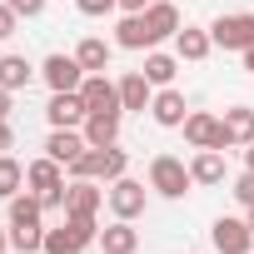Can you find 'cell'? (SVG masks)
<instances>
[{"label": "cell", "instance_id": "cell-1", "mask_svg": "<svg viewBox=\"0 0 254 254\" xmlns=\"http://www.w3.org/2000/svg\"><path fill=\"white\" fill-rule=\"evenodd\" d=\"M95 239H100V224L90 214H65V224L45 229V249L40 254H85Z\"/></svg>", "mask_w": 254, "mask_h": 254}, {"label": "cell", "instance_id": "cell-2", "mask_svg": "<svg viewBox=\"0 0 254 254\" xmlns=\"http://www.w3.org/2000/svg\"><path fill=\"white\" fill-rule=\"evenodd\" d=\"M25 190L40 194L45 209H65V165L50 160V155L30 160V165H25Z\"/></svg>", "mask_w": 254, "mask_h": 254}, {"label": "cell", "instance_id": "cell-3", "mask_svg": "<svg viewBox=\"0 0 254 254\" xmlns=\"http://www.w3.org/2000/svg\"><path fill=\"white\" fill-rule=\"evenodd\" d=\"M150 190L160 199H185L194 190V175H190V165L180 155H155L150 160Z\"/></svg>", "mask_w": 254, "mask_h": 254}, {"label": "cell", "instance_id": "cell-4", "mask_svg": "<svg viewBox=\"0 0 254 254\" xmlns=\"http://www.w3.org/2000/svg\"><path fill=\"white\" fill-rule=\"evenodd\" d=\"M180 130H185V140H190L194 150H234L229 135H224V120L209 115V110H190Z\"/></svg>", "mask_w": 254, "mask_h": 254}, {"label": "cell", "instance_id": "cell-5", "mask_svg": "<svg viewBox=\"0 0 254 254\" xmlns=\"http://www.w3.org/2000/svg\"><path fill=\"white\" fill-rule=\"evenodd\" d=\"M105 204H110L115 219H140L145 204H150V190H145L140 180H130V175H120V180L105 190Z\"/></svg>", "mask_w": 254, "mask_h": 254}, {"label": "cell", "instance_id": "cell-6", "mask_svg": "<svg viewBox=\"0 0 254 254\" xmlns=\"http://www.w3.org/2000/svg\"><path fill=\"white\" fill-rule=\"evenodd\" d=\"M209 35H214V45L219 50H249L254 45V15L249 10H234V15H219L214 25H209Z\"/></svg>", "mask_w": 254, "mask_h": 254}, {"label": "cell", "instance_id": "cell-7", "mask_svg": "<svg viewBox=\"0 0 254 254\" xmlns=\"http://www.w3.org/2000/svg\"><path fill=\"white\" fill-rule=\"evenodd\" d=\"M209 244H214L219 254H249V249H254V229H249V219L219 214L214 229H209Z\"/></svg>", "mask_w": 254, "mask_h": 254}, {"label": "cell", "instance_id": "cell-8", "mask_svg": "<svg viewBox=\"0 0 254 254\" xmlns=\"http://www.w3.org/2000/svg\"><path fill=\"white\" fill-rule=\"evenodd\" d=\"M45 120H50V130H80L90 120V110H85L80 90H55L50 105H45Z\"/></svg>", "mask_w": 254, "mask_h": 254}, {"label": "cell", "instance_id": "cell-9", "mask_svg": "<svg viewBox=\"0 0 254 254\" xmlns=\"http://www.w3.org/2000/svg\"><path fill=\"white\" fill-rule=\"evenodd\" d=\"M40 80L50 85V95H55V90H80V85H85V65H80L75 55H45Z\"/></svg>", "mask_w": 254, "mask_h": 254}, {"label": "cell", "instance_id": "cell-10", "mask_svg": "<svg viewBox=\"0 0 254 254\" xmlns=\"http://www.w3.org/2000/svg\"><path fill=\"white\" fill-rule=\"evenodd\" d=\"M185 115H190L185 90H175V85L155 90V100H150V120L160 125V130H180V125H185Z\"/></svg>", "mask_w": 254, "mask_h": 254}, {"label": "cell", "instance_id": "cell-11", "mask_svg": "<svg viewBox=\"0 0 254 254\" xmlns=\"http://www.w3.org/2000/svg\"><path fill=\"white\" fill-rule=\"evenodd\" d=\"M80 100H85V110H90V115H100V110H115V115H125V105H120V85H115L110 75H85V85H80Z\"/></svg>", "mask_w": 254, "mask_h": 254}, {"label": "cell", "instance_id": "cell-12", "mask_svg": "<svg viewBox=\"0 0 254 254\" xmlns=\"http://www.w3.org/2000/svg\"><path fill=\"white\" fill-rule=\"evenodd\" d=\"M100 204H105V185L100 180H70L65 185V214H100Z\"/></svg>", "mask_w": 254, "mask_h": 254}, {"label": "cell", "instance_id": "cell-13", "mask_svg": "<svg viewBox=\"0 0 254 254\" xmlns=\"http://www.w3.org/2000/svg\"><path fill=\"white\" fill-rule=\"evenodd\" d=\"M80 135H85V145H90V150H110V145H120V115H115V110L90 115V120L80 125Z\"/></svg>", "mask_w": 254, "mask_h": 254}, {"label": "cell", "instance_id": "cell-14", "mask_svg": "<svg viewBox=\"0 0 254 254\" xmlns=\"http://www.w3.org/2000/svg\"><path fill=\"white\" fill-rule=\"evenodd\" d=\"M115 45H120V50H155L160 40H155V30H150L145 15H120V25H115Z\"/></svg>", "mask_w": 254, "mask_h": 254}, {"label": "cell", "instance_id": "cell-15", "mask_svg": "<svg viewBox=\"0 0 254 254\" xmlns=\"http://www.w3.org/2000/svg\"><path fill=\"white\" fill-rule=\"evenodd\" d=\"M115 85H120V105H125V110H140V115L150 110V100H155V85L145 80V70H125Z\"/></svg>", "mask_w": 254, "mask_h": 254}, {"label": "cell", "instance_id": "cell-16", "mask_svg": "<svg viewBox=\"0 0 254 254\" xmlns=\"http://www.w3.org/2000/svg\"><path fill=\"white\" fill-rule=\"evenodd\" d=\"M95 244H100L105 254H135V249H140V229H135V219H115V224L100 229Z\"/></svg>", "mask_w": 254, "mask_h": 254}, {"label": "cell", "instance_id": "cell-17", "mask_svg": "<svg viewBox=\"0 0 254 254\" xmlns=\"http://www.w3.org/2000/svg\"><path fill=\"white\" fill-rule=\"evenodd\" d=\"M209 50H214V35H209V30H199V25H180V35H175V55H180V60L199 65V60H209Z\"/></svg>", "mask_w": 254, "mask_h": 254}, {"label": "cell", "instance_id": "cell-18", "mask_svg": "<svg viewBox=\"0 0 254 254\" xmlns=\"http://www.w3.org/2000/svg\"><path fill=\"white\" fill-rule=\"evenodd\" d=\"M85 150H90V145H85V135H80V130H50V140H45V155H50V160H60L65 170H70Z\"/></svg>", "mask_w": 254, "mask_h": 254}, {"label": "cell", "instance_id": "cell-19", "mask_svg": "<svg viewBox=\"0 0 254 254\" xmlns=\"http://www.w3.org/2000/svg\"><path fill=\"white\" fill-rule=\"evenodd\" d=\"M219 120H224V135H229L234 150H244V145L254 140V105H229Z\"/></svg>", "mask_w": 254, "mask_h": 254}, {"label": "cell", "instance_id": "cell-20", "mask_svg": "<svg viewBox=\"0 0 254 254\" xmlns=\"http://www.w3.org/2000/svg\"><path fill=\"white\" fill-rule=\"evenodd\" d=\"M110 55H115V45L100 40V35H85V40L75 45V60L85 65V75H105V70H110Z\"/></svg>", "mask_w": 254, "mask_h": 254}, {"label": "cell", "instance_id": "cell-21", "mask_svg": "<svg viewBox=\"0 0 254 254\" xmlns=\"http://www.w3.org/2000/svg\"><path fill=\"white\" fill-rule=\"evenodd\" d=\"M180 65H185L180 55H165V50H150L140 70H145V80H150L155 90H165V85H175V75H180Z\"/></svg>", "mask_w": 254, "mask_h": 254}, {"label": "cell", "instance_id": "cell-22", "mask_svg": "<svg viewBox=\"0 0 254 254\" xmlns=\"http://www.w3.org/2000/svg\"><path fill=\"white\" fill-rule=\"evenodd\" d=\"M35 75H40V70H35L25 55H0V85H5L10 95H15V90H30Z\"/></svg>", "mask_w": 254, "mask_h": 254}, {"label": "cell", "instance_id": "cell-23", "mask_svg": "<svg viewBox=\"0 0 254 254\" xmlns=\"http://www.w3.org/2000/svg\"><path fill=\"white\" fill-rule=\"evenodd\" d=\"M145 20H150V30H155V40H175L180 35V5H170V0H155V5L145 10Z\"/></svg>", "mask_w": 254, "mask_h": 254}, {"label": "cell", "instance_id": "cell-24", "mask_svg": "<svg viewBox=\"0 0 254 254\" xmlns=\"http://www.w3.org/2000/svg\"><path fill=\"white\" fill-rule=\"evenodd\" d=\"M190 175L194 185H224V150H194Z\"/></svg>", "mask_w": 254, "mask_h": 254}, {"label": "cell", "instance_id": "cell-25", "mask_svg": "<svg viewBox=\"0 0 254 254\" xmlns=\"http://www.w3.org/2000/svg\"><path fill=\"white\" fill-rule=\"evenodd\" d=\"M5 204H10V224H45V204H40V194L20 190V194L5 199Z\"/></svg>", "mask_w": 254, "mask_h": 254}, {"label": "cell", "instance_id": "cell-26", "mask_svg": "<svg viewBox=\"0 0 254 254\" xmlns=\"http://www.w3.org/2000/svg\"><path fill=\"white\" fill-rule=\"evenodd\" d=\"M10 249L15 254H40L45 249V224H10Z\"/></svg>", "mask_w": 254, "mask_h": 254}, {"label": "cell", "instance_id": "cell-27", "mask_svg": "<svg viewBox=\"0 0 254 254\" xmlns=\"http://www.w3.org/2000/svg\"><path fill=\"white\" fill-rule=\"evenodd\" d=\"M25 190V165L15 155H0V199H15Z\"/></svg>", "mask_w": 254, "mask_h": 254}, {"label": "cell", "instance_id": "cell-28", "mask_svg": "<svg viewBox=\"0 0 254 254\" xmlns=\"http://www.w3.org/2000/svg\"><path fill=\"white\" fill-rule=\"evenodd\" d=\"M120 175H130V155H125L120 145H110L105 150V165H100V185H115Z\"/></svg>", "mask_w": 254, "mask_h": 254}, {"label": "cell", "instance_id": "cell-29", "mask_svg": "<svg viewBox=\"0 0 254 254\" xmlns=\"http://www.w3.org/2000/svg\"><path fill=\"white\" fill-rule=\"evenodd\" d=\"M75 10L95 20V15H110V10H120V0H75Z\"/></svg>", "mask_w": 254, "mask_h": 254}, {"label": "cell", "instance_id": "cell-30", "mask_svg": "<svg viewBox=\"0 0 254 254\" xmlns=\"http://www.w3.org/2000/svg\"><path fill=\"white\" fill-rule=\"evenodd\" d=\"M234 199H239V204H244V209H249V204H254V170H244V175H239V180H234Z\"/></svg>", "mask_w": 254, "mask_h": 254}, {"label": "cell", "instance_id": "cell-31", "mask_svg": "<svg viewBox=\"0 0 254 254\" xmlns=\"http://www.w3.org/2000/svg\"><path fill=\"white\" fill-rule=\"evenodd\" d=\"M15 25H20V15L5 5V0H0V40H10V35H15Z\"/></svg>", "mask_w": 254, "mask_h": 254}, {"label": "cell", "instance_id": "cell-32", "mask_svg": "<svg viewBox=\"0 0 254 254\" xmlns=\"http://www.w3.org/2000/svg\"><path fill=\"white\" fill-rule=\"evenodd\" d=\"M5 5H10L15 15H25V20H35V15L45 10V0H5Z\"/></svg>", "mask_w": 254, "mask_h": 254}, {"label": "cell", "instance_id": "cell-33", "mask_svg": "<svg viewBox=\"0 0 254 254\" xmlns=\"http://www.w3.org/2000/svg\"><path fill=\"white\" fill-rule=\"evenodd\" d=\"M150 5H155V0H120V10H125V15H145Z\"/></svg>", "mask_w": 254, "mask_h": 254}, {"label": "cell", "instance_id": "cell-34", "mask_svg": "<svg viewBox=\"0 0 254 254\" xmlns=\"http://www.w3.org/2000/svg\"><path fill=\"white\" fill-rule=\"evenodd\" d=\"M10 145H15V135H10V125H5V120H0V155H5Z\"/></svg>", "mask_w": 254, "mask_h": 254}, {"label": "cell", "instance_id": "cell-35", "mask_svg": "<svg viewBox=\"0 0 254 254\" xmlns=\"http://www.w3.org/2000/svg\"><path fill=\"white\" fill-rule=\"evenodd\" d=\"M0 120H10V90L0 85Z\"/></svg>", "mask_w": 254, "mask_h": 254}, {"label": "cell", "instance_id": "cell-36", "mask_svg": "<svg viewBox=\"0 0 254 254\" xmlns=\"http://www.w3.org/2000/svg\"><path fill=\"white\" fill-rule=\"evenodd\" d=\"M244 170H254V140L244 145Z\"/></svg>", "mask_w": 254, "mask_h": 254}, {"label": "cell", "instance_id": "cell-37", "mask_svg": "<svg viewBox=\"0 0 254 254\" xmlns=\"http://www.w3.org/2000/svg\"><path fill=\"white\" fill-rule=\"evenodd\" d=\"M239 60H244V70H249V75H254V45H249V50H244V55H239Z\"/></svg>", "mask_w": 254, "mask_h": 254}, {"label": "cell", "instance_id": "cell-38", "mask_svg": "<svg viewBox=\"0 0 254 254\" xmlns=\"http://www.w3.org/2000/svg\"><path fill=\"white\" fill-rule=\"evenodd\" d=\"M5 249H10V234H5V229H0V254H5Z\"/></svg>", "mask_w": 254, "mask_h": 254}, {"label": "cell", "instance_id": "cell-39", "mask_svg": "<svg viewBox=\"0 0 254 254\" xmlns=\"http://www.w3.org/2000/svg\"><path fill=\"white\" fill-rule=\"evenodd\" d=\"M244 219H249V229H254V204H249V214H244Z\"/></svg>", "mask_w": 254, "mask_h": 254}]
</instances>
